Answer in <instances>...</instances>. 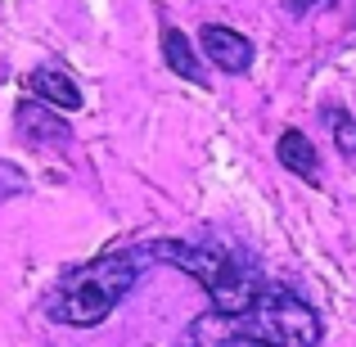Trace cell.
Listing matches in <instances>:
<instances>
[{
	"mask_svg": "<svg viewBox=\"0 0 356 347\" xmlns=\"http://www.w3.org/2000/svg\"><path fill=\"white\" fill-rule=\"evenodd\" d=\"M149 261H167V266H181L185 275H194L203 284V293L212 298V312L217 316H248L261 298V275L239 261L235 252L217 248V243H185V239H154L145 248H136Z\"/></svg>",
	"mask_w": 356,
	"mask_h": 347,
	"instance_id": "obj_1",
	"label": "cell"
},
{
	"mask_svg": "<svg viewBox=\"0 0 356 347\" xmlns=\"http://www.w3.org/2000/svg\"><path fill=\"white\" fill-rule=\"evenodd\" d=\"M140 252H104V257L86 261L81 271H72L59 284V293L50 298V316L77 330H95L113 316V307L131 293L140 275Z\"/></svg>",
	"mask_w": 356,
	"mask_h": 347,
	"instance_id": "obj_2",
	"label": "cell"
},
{
	"mask_svg": "<svg viewBox=\"0 0 356 347\" xmlns=\"http://www.w3.org/2000/svg\"><path fill=\"white\" fill-rule=\"evenodd\" d=\"M248 316H252V325H257L252 339H266L275 347H321V316H316L302 298H293L280 284L261 289L257 307H252Z\"/></svg>",
	"mask_w": 356,
	"mask_h": 347,
	"instance_id": "obj_3",
	"label": "cell"
},
{
	"mask_svg": "<svg viewBox=\"0 0 356 347\" xmlns=\"http://www.w3.org/2000/svg\"><path fill=\"white\" fill-rule=\"evenodd\" d=\"M203 54H208L212 63H217L221 72H248L252 68V41L243 32H235V27H217V23H208L203 27Z\"/></svg>",
	"mask_w": 356,
	"mask_h": 347,
	"instance_id": "obj_4",
	"label": "cell"
},
{
	"mask_svg": "<svg viewBox=\"0 0 356 347\" xmlns=\"http://www.w3.org/2000/svg\"><path fill=\"white\" fill-rule=\"evenodd\" d=\"M27 90H32L36 99H45L50 108H81V86L63 68H50V63L27 77Z\"/></svg>",
	"mask_w": 356,
	"mask_h": 347,
	"instance_id": "obj_5",
	"label": "cell"
},
{
	"mask_svg": "<svg viewBox=\"0 0 356 347\" xmlns=\"http://www.w3.org/2000/svg\"><path fill=\"white\" fill-rule=\"evenodd\" d=\"M18 131H27L32 140H45V145H63V140H68V122L36 95L18 104Z\"/></svg>",
	"mask_w": 356,
	"mask_h": 347,
	"instance_id": "obj_6",
	"label": "cell"
},
{
	"mask_svg": "<svg viewBox=\"0 0 356 347\" xmlns=\"http://www.w3.org/2000/svg\"><path fill=\"white\" fill-rule=\"evenodd\" d=\"M275 158H280V167H289V172H298L302 181L316 185V167H321V158H316V145L302 136V131H284L280 145H275Z\"/></svg>",
	"mask_w": 356,
	"mask_h": 347,
	"instance_id": "obj_7",
	"label": "cell"
},
{
	"mask_svg": "<svg viewBox=\"0 0 356 347\" xmlns=\"http://www.w3.org/2000/svg\"><path fill=\"white\" fill-rule=\"evenodd\" d=\"M163 59H167V68H172L176 77L194 81V86H203V81H208L203 63L194 59V45L185 41V32H176V27H163Z\"/></svg>",
	"mask_w": 356,
	"mask_h": 347,
	"instance_id": "obj_8",
	"label": "cell"
},
{
	"mask_svg": "<svg viewBox=\"0 0 356 347\" xmlns=\"http://www.w3.org/2000/svg\"><path fill=\"white\" fill-rule=\"evenodd\" d=\"M325 118H330L334 127V145H339V154H356V118H348L343 108H325Z\"/></svg>",
	"mask_w": 356,
	"mask_h": 347,
	"instance_id": "obj_9",
	"label": "cell"
},
{
	"mask_svg": "<svg viewBox=\"0 0 356 347\" xmlns=\"http://www.w3.org/2000/svg\"><path fill=\"white\" fill-rule=\"evenodd\" d=\"M217 347H275V343H266V339H226Z\"/></svg>",
	"mask_w": 356,
	"mask_h": 347,
	"instance_id": "obj_10",
	"label": "cell"
},
{
	"mask_svg": "<svg viewBox=\"0 0 356 347\" xmlns=\"http://www.w3.org/2000/svg\"><path fill=\"white\" fill-rule=\"evenodd\" d=\"M307 5H316V0H289V9H307Z\"/></svg>",
	"mask_w": 356,
	"mask_h": 347,
	"instance_id": "obj_11",
	"label": "cell"
}]
</instances>
